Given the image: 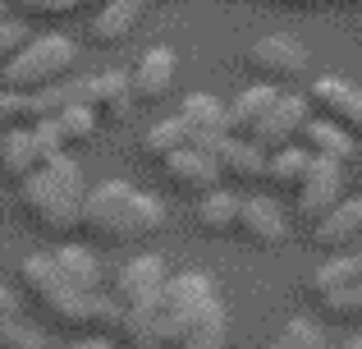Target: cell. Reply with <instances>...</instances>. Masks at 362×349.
I'll return each mask as SVG.
<instances>
[{
    "instance_id": "6da1fadb",
    "label": "cell",
    "mask_w": 362,
    "mask_h": 349,
    "mask_svg": "<svg viewBox=\"0 0 362 349\" xmlns=\"http://www.w3.org/2000/svg\"><path fill=\"white\" fill-rule=\"evenodd\" d=\"M23 294L51 317L60 331H124V304L101 294H88L69 271L55 262V253H28L18 262Z\"/></svg>"
},
{
    "instance_id": "7a4b0ae2",
    "label": "cell",
    "mask_w": 362,
    "mask_h": 349,
    "mask_svg": "<svg viewBox=\"0 0 362 349\" xmlns=\"http://www.w3.org/2000/svg\"><path fill=\"white\" fill-rule=\"evenodd\" d=\"M225 313L221 290L202 271H179L151 308H124V336L133 349H179L206 317Z\"/></svg>"
},
{
    "instance_id": "3957f363",
    "label": "cell",
    "mask_w": 362,
    "mask_h": 349,
    "mask_svg": "<svg viewBox=\"0 0 362 349\" xmlns=\"http://www.w3.org/2000/svg\"><path fill=\"white\" fill-rule=\"evenodd\" d=\"M160 225H165V202L151 193H138L133 184H119V179H106L83 198V230L92 239L133 244L142 234H156Z\"/></svg>"
},
{
    "instance_id": "277c9868",
    "label": "cell",
    "mask_w": 362,
    "mask_h": 349,
    "mask_svg": "<svg viewBox=\"0 0 362 349\" xmlns=\"http://www.w3.org/2000/svg\"><path fill=\"white\" fill-rule=\"evenodd\" d=\"M18 198H23L28 216L42 221L46 230H74V225H83L88 184H83V171H78L74 156L55 152V156H46L28 179H18Z\"/></svg>"
},
{
    "instance_id": "5b68a950",
    "label": "cell",
    "mask_w": 362,
    "mask_h": 349,
    "mask_svg": "<svg viewBox=\"0 0 362 349\" xmlns=\"http://www.w3.org/2000/svg\"><path fill=\"white\" fill-rule=\"evenodd\" d=\"M74 60H78V46L64 33L28 37L14 51V60L0 69V83L14 88V92H37V88H46V83H60L64 74L74 69Z\"/></svg>"
},
{
    "instance_id": "8992f818",
    "label": "cell",
    "mask_w": 362,
    "mask_h": 349,
    "mask_svg": "<svg viewBox=\"0 0 362 349\" xmlns=\"http://www.w3.org/2000/svg\"><path fill=\"white\" fill-rule=\"evenodd\" d=\"M165 285H170V271H165V258H156V253L129 258L115 271V299L124 308H151Z\"/></svg>"
},
{
    "instance_id": "52a82bcc",
    "label": "cell",
    "mask_w": 362,
    "mask_h": 349,
    "mask_svg": "<svg viewBox=\"0 0 362 349\" xmlns=\"http://www.w3.org/2000/svg\"><path fill=\"white\" fill-rule=\"evenodd\" d=\"M339 193H344V161H335V156H312V171L308 179L298 184V216L303 221L317 225L321 216L330 212V207L339 202Z\"/></svg>"
},
{
    "instance_id": "ba28073f",
    "label": "cell",
    "mask_w": 362,
    "mask_h": 349,
    "mask_svg": "<svg viewBox=\"0 0 362 349\" xmlns=\"http://www.w3.org/2000/svg\"><path fill=\"white\" fill-rule=\"evenodd\" d=\"M247 64H252L262 79H298V74H308L312 55L303 42H293V37L284 33H271V37H257L252 46H247Z\"/></svg>"
},
{
    "instance_id": "9c48e42d",
    "label": "cell",
    "mask_w": 362,
    "mask_h": 349,
    "mask_svg": "<svg viewBox=\"0 0 362 349\" xmlns=\"http://www.w3.org/2000/svg\"><path fill=\"white\" fill-rule=\"evenodd\" d=\"M179 115H184V125H188V147L216 152V147L230 138V125H225V106H221L216 97H206V92H193V97H184Z\"/></svg>"
},
{
    "instance_id": "30bf717a",
    "label": "cell",
    "mask_w": 362,
    "mask_h": 349,
    "mask_svg": "<svg viewBox=\"0 0 362 349\" xmlns=\"http://www.w3.org/2000/svg\"><path fill=\"white\" fill-rule=\"evenodd\" d=\"M165 161V179L175 188H184V193H211L216 184H221V166H216L211 152H202V147H179V152L160 156Z\"/></svg>"
},
{
    "instance_id": "8fae6325",
    "label": "cell",
    "mask_w": 362,
    "mask_h": 349,
    "mask_svg": "<svg viewBox=\"0 0 362 349\" xmlns=\"http://www.w3.org/2000/svg\"><path fill=\"white\" fill-rule=\"evenodd\" d=\"M308 101H312V97H308ZM308 101H303V97H284V92H280V101H275V106L262 115V125L252 129V138L266 147V152H280V147H289L293 134H303V125H308Z\"/></svg>"
},
{
    "instance_id": "7c38bea8",
    "label": "cell",
    "mask_w": 362,
    "mask_h": 349,
    "mask_svg": "<svg viewBox=\"0 0 362 349\" xmlns=\"http://www.w3.org/2000/svg\"><path fill=\"white\" fill-rule=\"evenodd\" d=\"M211 156H216V166H221V175L234 179V184H252V179H262L266 166H271L266 147L257 143V138H239V134H230Z\"/></svg>"
},
{
    "instance_id": "4fadbf2b",
    "label": "cell",
    "mask_w": 362,
    "mask_h": 349,
    "mask_svg": "<svg viewBox=\"0 0 362 349\" xmlns=\"http://www.w3.org/2000/svg\"><path fill=\"white\" fill-rule=\"evenodd\" d=\"M312 106H321L330 120H339L344 129H354V134L362 138V92L354 88V83L335 79V74L317 79L312 83Z\"/></svg>"
},
{
    "instance_id": "5bb4252c",
    "label": "cell",
    "mask_w": 362,
    "mask_h": 349,
    "mask_svg": "<svg viewBox=\"0 0 362 349\" xmlns=\"http://www.w3.org/2000/svg\"><path fill=\"white\" fill-rule=\"evenodd\" d=\"M239 230H243L252 244H262V248H280V244L289 239V221H284V212L275 207V198H262V193L243 202Z\"/></svg>"
},
{
    "instance_id": "9a60e30c",
    "label": "cell",
    "mask_w": 362,
    "mask_h": 349,
    "mask_svg": "<svg viewBox=\"0 0 362 349\" xmlns=\"http://www.w3.org/2000/svg\"><path fill=\"white\" fill-rule=\"evenodd\" d=\"M358 234H362V198H339V202L317 221L312 239H317L321 248L335 253V248H349Z\"/></svg>"
},
{
    "instance_id": "2e32d148",
    "label": "cell",
    "mask_w": 362,
    "mask_h": 349,
    "mask_svg": "<svg viewBox=\"0 0 362 349\" xmlns=\"http://www.w3.org/2000/svg\"><path fill=\"white\" fill-rule=\"evenodd\" d=\"M142 9H151V0H106L92 14V42L97 46H119L124 37L138 28Z\"/></svg>"
},
{
    "instance_id": "e0dca14e",
    "label": "cell",
    "mask_w": 362,
    "mask_h": 349,
    "mask_svg": "<svg viewBox=\"0 0 362 349\" xmlns=\"http://www.w3.org/2000/svg\"><path fill=\"white\" fill-rule=\"evenodd\" d=\"M170 83H175V51L170 46H151L138 60V69H133V97L160 101L170 92Z\"/></svg>"
},
{
    "instance_id": "ac0fdd59",
    "label": "cell",
    "mask_w": 362,
    "mask_h": 349,
    "mask_svg": "<svg viewBox=\"0 0 362 349\" xmlns=\"http://www.w3.org/2000/svg\"><path fill=\"white\" fill-rule=\"evenodd\" d=\"M37 166H42L37 129H5V134H0V171L9 179H28Z\"/></svg>"
},
{
    "instance_id": "d6986e66",
    "label": "cell",
    "mask_w": 362,
    "mask_h": 349,
    "mask_svg": "<svg viewBox=\"0 0 362 349\" xmlns=\"http://www.w3.org/2000/svg\"><path fill=\"white\" fill-rule=\"evenodd\" d=\"M303 138H308V147L312 152H321V156H335V161H354L358 156V134L354 129H344L339 120H308L303 125Z\"/></svg>"
},
{
    "instance_id": "ffe728a7",
    "label": "cell",
    "mask_w": 362,
    "mask_h": 349,
    "mask_svg": "<svg viewBox=\"0 0 362 349\" xmlns=\"http://www.w3.org/2000/svg\"><path fill=\"white\" fill-rule=\"evenodd\" d=\"M280 101V92L271 88V83H257V88H247L234 97V106L225 110V125H230V134H239V138H252V129L262 125V115Z\"/></svg>"
},
{
    "instance_id": "44dd1931",
    "label": "cell",
    "mask_w": 362,
    "mask_h": 349,
    "mask_svg": "<svg viewBox=\"0 0 362 349\" xmlns=\"http://www.w3.org/2000/svg\"><path fill=\"white\" fill-rule=\"evenodd\" d=\"M239 212H243V198L230 193V188L216 184L211 193H202V202H197V225H202L206 234H225V230H239Z\"/></svg>"
},
{
    "instance_id": "7402d4cb",
    "label": "cell",
    "mask_w": 362,
    "mask_h": 349,
    "mask_svg": "<svg viewBox=\"0 0 362 349\" xmlns=\"http://www.w3.org/2000/svg\"><path fill=\"white\" fill-rule=\"evenodd\" d=\"M129 97H133V74L106 69V74H92L88 79V106L97 115H115V110L129 106Z\"/></svg>"
},
{
    "instance_id": "603a6c76",
    "label": "cell",
    "mask_w": 362,
    "mask_h": 349,
    "mask_svg": "<svg viewBox=\"0 0 362 349\" xmlns=\"http://www.w3.org/2000/svg\"><path fill=\"white\" fill-rule=\"evenodd\" d=\"M78 101H88V79H83V83H46V88L28 92V110H33V120H51V115H60V110L78 106Z\"/></svg>"
},
{
    "instance_id": "cb8c5ba5",
    "label": "cell",
    "mask_w": 362,
    "mask_h": 349,
    "mask_svg": "<svg viewBox=\"0 0 362 349\" xmlns=\"http://www.w3.org/2000/svg\"><path fill=\"white\" fill-rule=\"evenodd\" d=\"M358 280H362V253H344V258L321 262V267L312 271L308 290L317 299H326V294H335V290H344V285H358Z\"/></svg>"
},
{
    "instance_id": "d4e9b609",
    "label": "cell",
    "mask_w": 362,
    "mask_h": 349,
    "mask_svg": "<svg viewBox=\"0 0 362 349\" xmlns=\"http://www.w3.org/2000/svg\"><path fill=\"white\" fill-rule=\"evenodd\" d=\"M55 262H60L64 271H69L74 280H78L88 294H101V285H106V276H101V262L92 248H78V244H60L55 248Z\"/></svg>"
},
{
    "instance_id": "484cf974",
    "label": "cell",
    "mask_w": 362,
    "mask_h": 349,
    "mask_svg": "<svg viewBox=\"0 0 362 349\" xmlns=\"http://www.w3.org/2000/svg\"><path fill=\"white\" fill-rule=\"evenodd\" d=\"M312 156L317 152H303V147H280V152H271V166H266V179H271L275 188H298L303 179L312 171Z\"/></svg>"
},
{
    "instance_id": "4316f807",
    "label": "cell",
    "mask_w": 362,
    "mask_h": 349,
    "mask_svg": "<svg viewBox=\"0 0 362 349\" xmlns=\"http://www.w3.org/2000/svg\"><path fill=\"white\" fill-rule=\"evenodd\" d=\"M51 120H55V129H60L64 147H74V143H92V138H97V110H92L88 101H78V106L60 110V115H51Z\"/></svg>"
},
{
    "instance_id": "83f0119b",
    "label": "cell",
    "mask_w": 362,
    "mask_h": 349,
    "mask_svg": "<svg viewBox=\"0 0 362 349\" xmlns=\"http://www.w3.org/2000/svg\"><path fill=\"white\" fill-rule=\"evenodd\" d=\"M179 147H188L184 115H170V120H160V125H151L147 134H142V152H151V156H170V152H179Z\"/></svg>"
},
{
    "instance_id": "f1b7e54d",
    "label": "cell",
    "mask_w": 362,
    "mask_h": 349,
    "mask_svg": "<svg viewBox=\"0 0 362 349\" xmlns=\"http://www.w3.org/2000/svg\"><path fill=\"white\" fill-rule=\"evenodd\" d=\"M266 349H330L326 331H321L317 322H308V317H289V322L280 326V336H275Z\"/></svg>"
},
{
    "instance_id": "f546056e",
    "label": "cell",
    "mask_w": 362,
    "mask_h": 349,
    "mask_svg": "<svg viewBox=\"0 0 362 349\" xmlns=\"http://www.w3.org/2000/svg\"><path fill=\"white\" fill-rule=\"evenodd\" d=\"M0 349H51V341L18 313H0Z\"/></svg>"
},
{
    "instance_id": "4dcf8cb0",
    "label": "cell",
    "mask_w": 362,
    "mask_h": 349,
    "mask_svg": "<svg viewBox=\"0 0 362 349\" xmlns=\"http://www.w3.org/2000/svg\"><path fill=\"white\" fill-rule=\"evenodd\" d=\"M321 304H326V313L339 317V322H362V280H358V285L335 290V294H326Z\"/></svg>"
},
{
    "instance_id": "1f68e13d",
    "label": "cell",
    "mask_w": 362,
    "mask_h": 349,
    "mask_svg": "<svg viewBox=\"0 0 362 349\" xmlns=\"http://www.w3.org/2000/svg\"><path fill=\"white\" fill-rule=\"evenodd\" d=\"M225 336H230V317L216 313V317H206L188 341H179V349H225Z\"/></svg>"
},
{
    "instance_id": "d6a6232c",
    "label": "cell",
    "mask_w": 362,
    "mask_h": 349,
    "mask_svg": "<svg viewBox=\"0 0 362 349\" xmlns=\"http://www.w3.org/2000/svg\"><path fill=\"white\" fill-rule=\"evenodd\" d=\"M18 120H33V110H28V92L0 88V134H5V129H14Z\"/></svg>"
},
{
    "instance_id": "836d02e7",
    "label": "cell",
    "mask_w": 362,
    "mask_h": 349,
    "mask_svg": "<svg viewBox=\"0 0 362 349\" xmlns=\"http://www.w3.org/2000/svg\"><path fill=\"white\" fill-rule=\"evenodd\" d=\"M23 42H28V28L14 23V18H5V23H0V69L14 60V51H18Z\"/></svg>"
},
{
    "instance_id": "e575fe53",
    "label": "cell",
    "mask_w": 362,
    "mask_h": 349,
    "mask_svg": "<svg viewBox=\"0 0 362 349\" xmlns=\"http://www.w3.org/2000/svg\"><path fill=\"white\" fill-rule=\"evenodd\" d=\"M28 14H74L78 0H23Z\"/></svg>"
},
{
    "instance_id": "d590c367",
    "label": "cell",
    "mask_w": 362,
    "mask_h": 349,
    "mask_svg": "<svg viewBox=\"0 0 362 349\" xmlns=\"http://www.w3.org/2000/svg\"><path fill=\"white\" fill-rule=\"evenodd\" d=\"M64 349H115V341H106V336H88V341H74Z\"/></svg>"
},
{
    "instance_id": "8d00e7d4",
    "label": "cell",
    "mask_w": 362,
    "mask_h": 349,
    "mask_svg": "<svg viewBox=\"0 0 362 349\" xmlns=\"http://www.w3.org/2000/svg\"><path fill=\"white\" fill-rule=\"evenodd\" d=\"M0 313H18V294L0 280Z\"/></svg>"
},
{
    "instance_id": "74e56055",
    "label": "cell",
    "mask_w": 362,
    "mask_h": 349,
    "mask_svg": "<svg viewBox=\"0 0 362 349\" xmlns=\"http://www.w3.org/2000/svg\"><path fill=\"white\" fill-rule=\"evenodd\" d=\"M339 349H362V336H349V341L339 345Z\"/></svg>"
},
{
    "instance_id": "f35d334b",
    "label": "cell",
    "mask_w": 362,
    "mask_h": 349,
    "mask_svg": "<svg viewBox=\"0 0 362 349\" xmlns=\"http://www.w3.org/2000/svg\"><path fill=\"white\" fill-rule=\"evenodd\" d=\"M106 0H78V9H101Z\"/></svg>"
},
{
    "instance_id": "ab89813d",
    "label": "cell",
    "mask_w": 362,
    "mask_h": 349,
    "mask_svg": "<svg viewBox=\"0 0 362 349\" xmlns=\"http://www.w3.org/2000/svg\"><path fill=\"white\" fill-rule=\"evenodd\" d=\"M0 23H5V0H0Z\"/></svg>"
},
{
    "instance_id": "60d3db41",
    "label": "cell",
    "mask_w": 362,
    "mask_h": 349,
    "mask_svg": "<svg viewBox=\"0 0 362 349\" xmlns=\"http://www.w3.org/2000/svg\"><path fill=\"white\" fill-rule=\"evenodd\" d=\"M303 5H321V0H303Z\"/></svg>"
},
{
    "instance_id": "b9f144b4",
    "label": "cell",
    "mask_w": 362,
    "mask_h": 349,
    "mask_svg": "<svg viewBox=\"0 0 362 349\" xmlns=\"http://www.w3.org/2000/svg\"><path fill=\"white\" fill-rule=\"evenodd\" d=\"M349 5H358V0H349Z\"/></svg>"
}]
</instances>
